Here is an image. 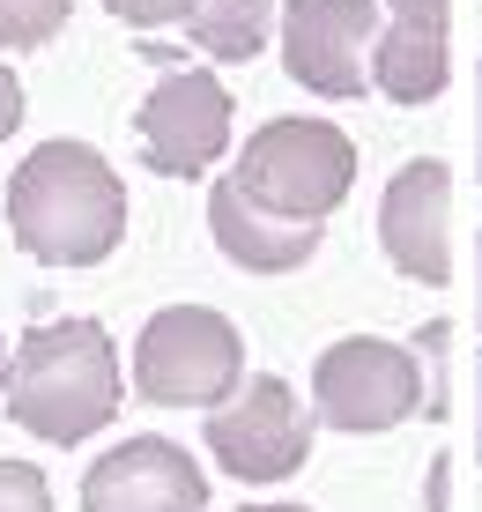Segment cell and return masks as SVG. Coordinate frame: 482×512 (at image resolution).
I'll use <instances>...</instances> for the list:
<instances>
[{"label": "cell", "instance_id": "12", "mask_svg": "<svg viewBox=\"0 0 482 512\" xmlns=\"http://www.w3.org/2000/svg\"><path fill=\"white\" fill-rule=\"evenodd\" d=\"M208 231H216L223 260H238L245 275H297L319 253V223H282L245 193L238 179H223L208 193Z\"/></svg>", "mask_w": 482, "mask_h": 512}, {"label": "cell", "instance_id": "3", "mask_svg": "<svg viewBox=\"0 0 482 512\" xmlns=\"http://www.w3.org/2000/svg\"><path fill=\"white\" fill-rule=\"evenodd\" d=\"M230 179L282 223H327L356 186V141L334 119H267Z\"/></svg>", "mask_w": 482, "mask_h": 512}, {"label": "cell", "instance_id": "17", "mask_svg": "<svg viewBox=\"0 0 482 512\" xmlns=\"http://www.w3.org/2000/svg\"><path fill=\"white\" fill-rule=\"evenodd\" d=\"M15 127H23V82H15L8 67H0V141H8Z\"/></svg>", "mask_w": 482, "mask_h": 512}, {"label": "cell", "instance_id": "22", "mask_svg": "<svg viewBox=\"0 0 482 512\" xmlns=\"http://www.w3.org/2000/svg\"><path fill=\"white\" fill-rule=\"evenodd\" d=\"M475 260H482V253H475ZM475 297H482V282H475Z\"/></svg>", "mask_w": 482, "mask_h": 512}, {"label": "cell", "instance_id": "13", "mask_svg": "<svg viewBox=\"0 0 482 512\" xmlns=\"http://www.w3.org/2000/svg\"><path fill=\"white\" fill-rule=\"evenodd\" d=\"M275 0H201L186 23V38L208 52V60H260L267 38H275Z\"/></svg>", "mask_w": 482, "mask_h": 512}, {"label": "cell", "instance_id": "1", "mask_svg": "<svg viewBox=\"0 0 482 512\" xmlns=\"http://www.w3.org/2000/svg\"><path fill=\"white\" fill-rule=\"evenodd\" d=\"M8 238L45 268H97L127 238V179L89 141H38L8 179Z\"/></svg>", "mask_w": 482, "mask_h": 512}, {"label": "cell", "instance_id": "9", "mask_svg": "<svg viewBox=\"0 0 482 512\" xmlns=\"http://www.w3.org/2000/svg\"><path fill=\"white\" fill-rule=\"evenodd\" d=\"M82 512H208V475L178 438H119L89 461Z\"/></svg>", "mask_w": 482, "mask_h": 512}, {"label": "cell", "instance_id": "5", "mask_svg": "<svg viewBox=\"0 0 482 512\" xmlns=\"http://www.w3.org/2000/svg\"><path fill=\"white\" fill-rule=\"evenodd\" d=\"M423 409V364L416 349L386 342V334H349V342L319 349L312 364V416L327 431L371 438V431H401Z\"/></svg>", "mask_w": 482, "mask_h": 512}, {"label": "cell", "instance_id": "8", "mask_svg": "<svg viewBox=\"0 0 482 512\" xmlns=\"http://www.w3.org/2000/svg\"><path fill=\"white\" fill-rule=\"evenodd\" d=\"M141 164L164 179H201L230 149V90L216 75H164L134 112Z\"/></svg>", "mask_w": 482, "mask_h": 512}, {"label": "cell", "instance_id": "21", "mask_svg": "<svg viewBox=\"0 0 482 512\" xmlns=\"http://www.w3.org/2000/svg\"><path fill=\"white\" fill-rule=\"evenodd\" d=\"M475 379H482V364H475ZM475 446H482V438H475Z\"/></svg>", "mask_w": 482, "mask_h": 512}, {"label": "cell", "instance_id": "19", "mask_svg": "<svg viewBox=\"0 0 482 512\" xmlns=\"http://www.w3.org/2000/svg\"><path fill=\"white\" fill-rule=\"evenodd\" d=\"M475 127H482V112H475ZM475 164H482V141H475Z\"/></svg>", "mask_w": 482, "mask_h": 512}, {"label": "cell", "instance_id": "18", "mask_svg": "<svg viewBox=\"0 0 482 512\" xmlns=\"http://www.w3.org/2000/svg\"><path fill=\"white\" fill-rule=\"evenodd\" d=\"M238 512H312V505H282V498H267V505H238Z\"/></svg>", "mask_w": 482, "mask_h": 512}, {"label": "cell", "instance_id": "20", "mask_svg": "<svg viewBox=\"0 0 482 512\" xmlns=\"http://www.w3.org/2000/svg\"><path fill=\"white\" fill-rule=\"evenodd\" d=\"M0 364H8V342H0Z\"/></svg>", "mask_w": 482, "mask_h": 512}, {"label": "cell", "instance_id": "4", "mask_svg": "<svg viewBox=\"0 0 482 512\" xmlns=\"http://www.w3.org/2000/svg\"><path fill=\"white\" fill-rule=\"evenodd\" d=\"M245 386V334L208 305H171L134 342V394L156 409H208L216 416Z\"/></svg>", "mask_w": 482, "mask_h": 512}, {"label": "cell", "instance_id": "11", "mask_svg": "<svg viewBox=\"0 0 482 512\" xmlns=\"http://www.w3.org/2000/svg\"><path fill=\"white\" fill-rule=\"evenodd\" d=\"M445 38H453V0H386L371 90H386L394 104H431L445 90Z\"/></svg>", "mask_w": 482, "mask_h": 512}, {"label": "cell", "instance_id": "16", "mask_svg": "<svg viewBox=\"0 0 482 512\" xmlns=\"http://www.w3.org/2000/svg\"><path fill=\"white\" fill-rule=\"evenodd\" d=\"M104 8H112L119 23H134V30H186L201 0H104Z\"/></svg>", "mask_w": 482, "mask_h": 512}, {"label": "cell", "instance_id": "6", "mask_svg": "<svg viewBox=\"0 0 482 512\" xmlns=\"http://www.w3.org/2000/svg\"><path fill=\"white\" fill-rule=\"evenodd\" d=\"M208 461L238 483H290L312 461V416L290 379H245L238 394L208 416Z\"/></svg>", "mask_w": 482, "mask_h": 512}, {"label": "cell", "instance_id": "15", "mask_svg": "<svg viewBox=\"0 0 482 512\" xmlns=\"http://www.w3.org/2000/svg\"><path fill=\"white\" fill-rule=\"evenodd\" d=\"M0 512H52V483L30 461H0Z\"/></svg>", "mask_w": 482, "mask_h": 512}, {"label": "cell", "instance_id": "2", "mask_svg": "<svg viewBox=\"0 0 482 512\" xmlns=\"http://www.w3.org/2000/svg\"><path fill=\"white\" fill-rule=\"evenodd\" d=\"M8 416L45 446H82V438L112 431L127 372H119V342L97 320H45L15 342L8 357Z\"/></svg>", "mask_w": 482, "mask_h": 512}, {"label": "cell", "instance_id": "7", "mask_svg": "<svg viewBox=\"0 0 482 512\" xmlns=\"http://www.w3.org/2000/svg\"><path fill=\"white\" fill-rule=\"evenodd\" d=\"M282 67L312 97H364L379 52V0H282Z\"/></svg>", "mask_w": 482, "mask_h": 512}, {"label": "cell", "instance_id": "14", "mask_svg": "<svg viewBox=\"0 0 482 512\" xmlns=\"http://www.w3.org/2000/svg\"><path fill=\"white\" fill-rule=\"evenodd\" d=\"M75 0H0V45L8 52H38L67 30Z\"/></svg>", "mask_w": 482, "mask_h": 512}, {"label": "cell", "instance_id": "10", "mask_svg": "<svg viewBox=\"0 0 482 512\" xmlns=\"http://www.w3.org/2000/svg\"><path fill=\"white\" fill-rule=\"evenodd\" d=\"M379 245L423 290H438V282L453 275V171H445L438 156H416V164H401L394 179H386Z\"/></svg>", "mask_w": 482, "mask_h": 512}]
</instances>
